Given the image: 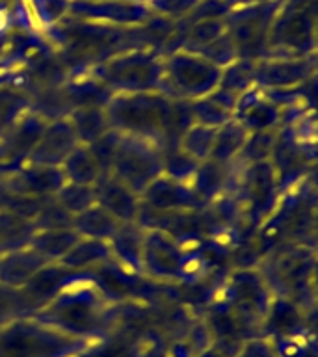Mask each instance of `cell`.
Here are the masks:
<instances>
[{
	"instance_id": "9c48e42d",
	"label": "cell",
	"mask_w": 318,
	"mask_h": 357,
	"mask_svg": "<svg viewBox=\"0 0 318 357\" xmlns=\"http://www.w3.org/2000/svg\"><path fill=\"white\" fill-rule=\"evenodd\" d=\"M179 66L172 69L169 80L173 88L181 97H194L201 99L216 88L220 82V73L216 67L206 66L201 61H192L190 58H183Z\"/></svg>"
},
{
	"instance_id": "ac0fdd59",
	"label": "cell",
	"mask_w": 318,
	"mask_h": 357,
	"mask_svg": "<svg viewBox=\"0 0 318 357\" xmlns=\"http://www.w3.org/2000/svg\"><path fill=\"white\" fill-rule=\"evenodd\" d=\"M110 253V244H108L106 240L80 238L77 244L69 250V253L61 259L60 264L63 268H69V270H75V268H88L97 264V262L105 261Z\"/></svg>"
},
{
	"instance_id": "5bb4252c",
	"label": "cell",
	"mask_w": 318,
	"mask_h": 357,
	"mask_svg": "<svg viewBox=\"0 0 318 357\" xmlns=\"http://www.w3.org/2000/svg\"><path fill=\"white\" fill-rule=\"evenodd\" d=\"M233 119L248 132H268V128L278 123L279 110L270 100H240L234 108Z\"/></svg>"
},
{
	"instance_id": "3957f363",
	"label": "cell",
	"mask_w": 318,
	"mask_h": 357,
	"mask_svg": "<svg viewBox=\"0 0 318 357\" xmlns=\"http://www.w3.org/2000/svg\"><path fill=\"white\" fill-rule=\"evenodd\" d=\"M30 317L89 342H93L95 337L105 329V311L100 307L99 296L89 292H63L54 296L47 305Z\"/></svg>"
},
{
	"instance_id": "44dd1931",
	"label": "cell",
	"mask_w": 318,
	"mask_h": 357,
	"mask_svg": "<svg viewBox=\"0 0 318 357\" xmlns=\"http://www.w3.org/2000/svg\"><path fill=\"white\" fill-rule=\"evenodd\" d=\"M58 199H60L63 211L77 216V214L97 203V194H95V186L66 183L58 190Z\"/></svg>"
},
{
	"instance_id": "8992f818",
	"label": "cell",
	"mask_w": 318,
	"mask_h": 357,
	"mask_svg": "<svg viewBox=\"0 0 318 357\" xmlns=\"http://www.w3.org/2000/svg\"><path fill=\"white\" fill-rule=\"evenodd\" d=\"M95 194H97V205L105 208L119 223L136 222L139 218L142 212L139 195L116 177L105 175L95 184Z\"/></svg>"
},
{
	"instance_id": "7a4b0ae2",
	"label": "cell",
	"mask_w": 318,
	"mask_h": 357,
	"mask_svg": "<svg viewBox=\"0 0 318 357\" xmlns=\"http://www.w3.org/2000/svg\"><path fill=\"white\" fill-rule=\"evenodd\" d=\"M110 128L156 144L173 123V105L166 97L149 91L123 93L106 106Z\"/></svg>"
},
{
	"instance_id": "ffe728a7",
	"label": "cell",
	"mask_w": 318,
	"mask_h": 357,
	"mask_svg": "<svg viewBox=\"0 0 318 357\" xmlns=\"http://www.w3.org/2000/svg\"><path fill=\"white\" fill-rule=\"evenodd\" d=\"M214 138H216V128L195 123L183 134L181 149H183L184 155H188L192 160L199 164V162H205L211 158Z\"/></svg>"
},
{
	"instance_id": "8fae6325",
	"label": "cell",
	"mask_w": 318,
	"mask_h": 357,
	"mask_svg": "<svg viewBox=\"0 0 318 357\" xmlns=\"http://www.w3.org/2000/svg\"><path fill=\"white\" fill-rule=\"evenodd\" d=\"M61 172L67 183L82 186H95L105 177V172L89 145H77L61 164Z\"/></svg>"
},
{
	"instance_id": "52a82bcc",
	"label": "cell",
	"mask_w": 318,
	"mask_h": 357,
	"mask_svg": "<svg viewBox=\"0 0 318 357\" xmlns=\"http://www.w3.org/2000/svg\"><path fill=\"white\" fill-rule=\"evenodd\" d=\"M77 145L80 144L67 119L50 123L49 127L39 134L38 142L33 145V166L61 167V164L66 162V158L71 155Z\"/></svg>"
},
{
	"instance_id": "4fadbf2b",
	"label": "cell",
	"mask_w": 318,
	"mask_h": 357,
	"mask_svg": "<svg viewBox=\"0 0 318 357\" xmlns=\"http://www.w3.org/2000/svg\"><path fill=\"white\" fill-rule=\"evenodd\" d=\"M119 225L121 223L117 222L116 218H112L105 208H100L97 203L77 216H73V229L77 231L80 238H97L108 242L116 234Z\"/></svg>"
},
{
	"instance_id": "5b68a950",
	"label": "cell",
	"mask_w": 318,
	"mask_h": 357,
	"mask_svg": "<svg viewBox=\"0 0 318 357\" xmlns=\"http://www.w3.org/2000/svg\"><path fill=\"white\" fill-rule=\"evenodd\" d=\"M139 268L158 279L181 278L186 273V255L167 233L147 231L142 244Z\"/></svg>"
},
{
	"instance_id": "7402d4cb",
	"label": "cell",
	"mask_w": 318,
	"mask_h": 357,
	"mask_svg": "<svg viewBox=\"0 0 318 357\" xmlns=\"http://www.w3.org/2000/svg\"><path fill=\"white\" fill-rule=\"evenodd\" d=\"M28 314H30V309L21 289H13V287L0 283V326L19 317H28Z\"/></svg>"
},
{
	"instance_id": "e0dca14e",
	"label": "cell",
	"mask_w": 318,
	"mask_h": 357,
	"mask_svg": "<svg viewBox=\"0 0 318 357\" xmlns=\"http://www.w3.org/2000/svg\"><path fill=\"white\" fill-rule=\"evenodd\" d=\"M248 136H250V132L236 119H231L229 123L216 128L211 160L234 162L244 149Z\"/></svg>"
},
{
	"instance_id": "2e32d148",
	"label": "cell",
	"mask_w": 318,
	"mask_h": 357,
	"mask_svg": "<svg viewBox=\"0 0 318 357\" xmlns=\"http://www.w3.org/2000/svg\"><path fill=\"white\" fill-rule=\"evenodd\" d=\"M234 108H236V100L231 97H225L223 93H209L192 105V114L197 117V123L201 125L220 128L233 119Z\"/></svg>"
},
{
	"instance_id": "6da1fadb",
	"label": "cell",
	"mask_w": 318,
	"mask_h": 357,
	"mask_svg": "<svg viewBox=\"0 0 318 357\" xmlns=\"http://www.w3.org/2000/svg\"><path fill=\"white\" fill-rule=\"evenodd\" d=\"M91 344L36 317H19L0 326V357H80Z\"/></svg>"
},
{
	"instance_id": "7c38bea8",
	"label": "cell",
	"mask_w": 318,
	"mask_h": 357,
	"mask_svg": "<svg viewBox=\"0 0 318 357\" xmlns=\"http://www.w3.org/2000/svg\"><path fill=\"white\" fill-rule=\"evenodd\" d=\"M71 125L73 132L77 136L80 145H91L100 139L106 132H110V121L106 116V110L97 106H84L73 112V116L67 119Z\"/></svg>"
},
{
	"instance_id": "9a60e30c",
	"label": "cell",
	"mask_w": 318,
	"mask_h": 357,
	"mask_svg": "<svg viewBox=\"0 0 318 357\" xmlns=\"http://www.w3.org/2000/svg\"><path fill=\"white\" fill-rule=\"evenodd\" d=\"M78 240L80 236L75 229L50 227L43 233L36 234L30 242V248L38 251L39 255L49 262H60Z\"/></svg>"
},
{
	"instance_id": "ba28073f",
	"label": "cell",
	"mask_w": 318,
	"mask_h": 357,
	"mask_svg": "<svg viewBox=\"0 0 318 357\" xmlns=\"http://www.w3.org/2000/svg\"><path fill=\"white\" fill-rule=\"evenodd\" d=\"M142 205H149L151 211L175 212L186 211L197 203L195 192L186 186L183 181L173 177H156L139 195Z\"/></svg>"
},
{
	"instance_id": "603a6c76",
	"label": "cell",
	"mask_w": 318,
	"mask_h": 357,
	"mask_svg": "<svg viewBox=\"0 0 318 357\" xmlns=\"http://www.w3.org/2000/svg\"><path fill=\"white\" fill-rule=\"evenodd\" d=\"M234 357H281L279 356L278 346L266 339L255 337V339L245 340L244 344L240 346Z\"/></svg>"
},
{
	"instance_id": "277c9868",
	"label": "cell",
	"mask_w": 318,
	"mask_h": 357,
	"mask_svg": "<svg viewBox=\"0 0 318 357\" xmlns=\"http://www.w3.org/2000/svg\"><path fill=\"white\" fill-rule=\"evenodd\" d=\"M164 173V158L156 144L121 134L117 136L108 175L116 177L128 188L142 195L156 177Z\"/></svg>"
},
{
	"instance_id": "30bf717a",
	"label": "cell",
	"mask_w": 318,
	"mask_h": 357,
	"mask_svg": "<svg viewBox=\"0 0 318 357\" xmlns=\"http://www.w3.org/2000/svg\"><path fill=\"white\" fill-rule=\"evenodd\" d=\"M49 264L52 262L43 259L30 245L6 251L4 255H0V283L13 287V289H22L36 273L41 272Z\"/></svg>"
},
{
	"instance_id": "cb8c5ba5",
	"label": "cell",
	"mask_w": 318,
	"mask_h": 357,
	"mask_svg": "<svg viewBox=\"0 0 318 357\" xmlns=\"http://www.w3.org/2000/svg\"><path fill=\"white\" fill-rule=\"evenodd\" d=\"M195 357H234L231 356V354H227V351H223L222 348H218V346H206L205 350H201L199 354Z\"/></svg>"
},
{
	"instance_id": "d6986e66",
	"label": "cell",
	"mask_w": 318,
	"mask_h": 357,
	"mask_svg": "<svg viewBox=\"0 0 318 357\" xmlns=\"http://www.w3.org/2000/svg\"><path fill=\"white\" fill-rule=\"evenodd\" d=\"M231 164L233 162H218L211 160V158L205 162H199L197 169H195V188H197V194L203 195V197L216 195L229 183Z\"/></svg>"
}]
</instances>
